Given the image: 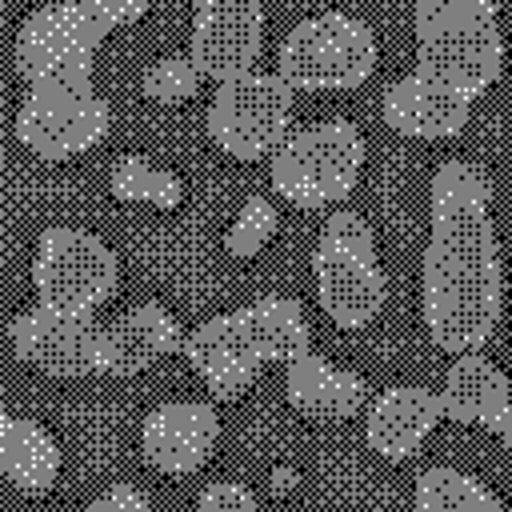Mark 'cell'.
Here are the masks:
<instances>
[{"instance_id": "6da1fadb", "label": "cell", "mask_w": 512, "mask_h": 512, "mask_svg": "<svg viewBox=\"0 0 512 512\" xmlns=\"http://www.w3.org/2000/svg\"><path fill=\"white\" fill-rule=\"evenodd\" d=\"M432 236L420 264V312L436 348L480 352L500 320V252L492 232V180L452 156L432 176Z\"/></svg>"}, {"instance_id": "7a4b0ae2", "label": "cell", "mask_w": 512, "mask_h": 512, "mask_svg": "<svg viewBox=\"0 0 512 512\" xmlns=\"http://www.w3.org/2000/svg\"><path fill=\"white\" fill-rule=\"evenodd\" d=\"M148 16L144 0H64L32 8L16 28V72L24 84H64L92 80L100 44Z\"/></svg>"}, {"instance_id": "3957f363", "label": "cell", "mask_w": 512, "mask_h": 512, "mask_svg": "<svg viewBox=\"0 0 512 512\" xmlns=\"http://www.w3.org/2000/svg\"><path fill=\"white\" fill-rule=\"evenodd\" d=\"M416 72L476 100L504 72L500 8L492 0H420Z\"/></svg>"}, {"instance_id": "277c9868", "label": "cell", "mask_w": 512, "mask_h": 512, "mask_svg": "<svg viewBox=\"0 0 512 512\" xmlns=\"http://www.w3.org/2000/svg\"><path fill=\"white\" fill-rule=\"evenodd\" d=\"M188 364L208 376L228 364H292L312 352V332L300 300L264 296L248 308L204 320L180 340Z\"/></svg>"}, {"instance_id": "5b68a950", "label": "cell", "mask_w": 512, "mask_h": 512, "mask_svg": "<svg viewBox=\"0 0 512 512\" xmlns=\"http://www.w3.org/2000/svg\"><path fill=\"white\" fill-rule=\"evenodd\" d=\"M312 280L324 316L344 332H360L384 312L388 280L376 260L372 224L360 212L344 208L324 220L312 252Z\"/></svg>"}, {"instance_id": "8992f818", "label": "cell", "mask_w": 512, "mask_h": 512, "mask_svg": "<svg viewBox=\"0 0 512 512\" xmlns=\"http://www.w3.org/2000/svg\"><path fill=\"white\" fill-rule=\"evenodd\" d=\"M364 136L352 120H320L292 132L268 164L272 192L296 208L340 204L356 192L364 168Z\"/></svg>"}, {"instance_id": "52a82bcc", "label": "cell", "mask_w": 512, "mask_h": 512, "mask_svg": "<svg viewBox=\"0 0 512 512\" xmlns=\"http://www.w3.org/2000/svg\"><path fill=\"white\" fill-rule=\"evenodd\" d=\"M376 32L352 12H320L300 20L276 52V80L312 92L360 88L376 72Z\"/></svg>"}, {"instance_id": "ba28073f", "label": "cell", "mask_w": 512, "mask_h": 512, "mask_svg": "<svg viewBox=\"0 0 512 512\" xmlns=\"http://www.w3.org/2000/svg\"><path fill=\"white\" fill-rule=\"evenodd\" d=\"M116 280H120V260L96 232L76 224H48L40 232L32 256V284L40 308L92 316L112 296Z\"/></svg>"}, {"instance_id": "9c48e42d", "label": "cell", "mask_w": 512, "mask_h": 512, "mask_svg": "<svg viewBox=\"0 0 512 512\" xmlns=\"http://www.w3.org/2000/svg\"><path fill=\"white\" fill-rule=\"evenodd\" d=\"M112 128V108L92 80L32 84L16 112V140L36 160H72Z\"/></svg>"}, {"instance_id": "30bf717a", "label": "cell", "mask_w": 512, "mask_h": 512, "mask_svg": "<svg viewBox=\"0 0 512 512\" xmlns=\"http://www.w3.org/2000/svg\"><path fill=\"white\" fill-rule=\"evenodd\" d=\"M292 124V88L276 80V72H248L228 84H216L208 104V136L212 144L240 160H264L288 140Z\"/></svg>"}, {"instance_id": "8fae6325", "label": "cell", "mask_w": 512, "mask_h": 512, "mask_svg": "<svg viewBox=\"0 0 512 512\" xmlns=\"http://www.w3.org/2000/svg\"><path fill=\"white\" fill-rule=\"evenodd\" d=\"M264 8L256 0H204L192 16V68L200 80L228 84L248 76L260 56Z\"/></svg>"}, {"instance_id": "7c38bea8", "label": "cell", "mask_w": 512, "mask_h": 512, "mask_svg": "<svg viewBox=\"0 0 512 512\" xmlns=\"http://www.w3.org/2000/svg\"><path fill=\"white\" fill-rule=\"evenodd\" d=\"M8 340L16 360L32 364L44 376L56 380H80L96 372V348H100V328L92 316H68L52 308H28L12 316Z\"/></svg>"}, {"instance_id": "4fadbf2b", "label": "cell", "mask_w": 512, "mask_h": 512, "mask_svg": "<svg viewBox=\"0 0 512 512\" xmlns=\"http://www.w3.org/2000/svg\"><path fill=\"white\" fill-rule=\"evenodd\" d=\"M220 444V416L204 400L156 404L140 424V456L164 476H192Z\"/></svg>"}, {"instance_id": "5bb4252c", "label": "cell", "mask_w": 512, "mask_h": 512, "mask_svg": "<svg viewBox=\"0 0 512 512\" xmlns=\"http://www.w3.org/2000/svg\"><path fill=\"white\" fill-rule=\"evenodd\" d=\"M180 324L176 316L156 304L144 300L136 308H128L120 320H112L108 328H100V348H96V372L108 376H140L152 364H160L168 352L180 348Z\"/></svg>"}, {"instance_id": "9a60e30c", "label": "cell", "mask_w": 512, "mask_h": 512, "mask_svg": "<svg viewBox=\"0 0 512 512\" xmlns=\"http://www.w3.org/2000/svg\"><path fill=\"white\" fill-rule=\"evenodd\" d=\"M436 400H440V416H448L456 424H480L500 440L512 436L508 376L484 352H460L456 364L448 368Z\"/></svg>"}, {"instance_id": "2e32d148", "label": "cell", "mask_w": 512, "mask_h": 512, "mask_svg": "<svg viewBox=\"0 0 512 512\" xmlns=\"http://www.w3.org/2000/svg\"><path fill=\"white\" fill-rule=\"evenodd\" d=\"M472 116V100L420 76V72H408L400 76L388 92H384V124L396 132V136H408V140H448V136H460L464 124Z\"/></svg>"}, {"instance_id": "e0dca14e", "label": "cell", "mask_w": 512, "mask_h": 512, "mask_svg": "<svg viewBox=\"0 0 512 512\" xmlns=\"http://www.w3.org/2000/svg\"><path fill=\"white\" fill-rule=\"evenodd\" d=\"M440 420L444 416H440L436 392L420 384H392L372 400L364 420V440L380 460L400 464L420 452V444L432 436Z\"/></svg>"}, {"instance_id": "ac0fdd59", "label": "cell", "mask_w": 512, "mask_h": 512, "mask_svg": "<svg viewBox=\"0 0 512 512\" xmlns=\"http://www.w3.org/2000/svg\"><path fill=\"white\" fill-rule=\"evenodd\" d=\"M288 404L308 420H348L368 404V384L356 372H344L316 352L288 364L284 376Z\"/></svg>"}, {"instance_id": "d6986e66", "label": "cell", "mask_w": 512, "mask_h": 512, "mask_svg": "<svg viewBox=\"0 0 512 512\" xmlns=\"http://www.w3.org/2000/svg\"><path fill=\"white\" fill-rule=\"evenodd\" d=\"M64 452L56 436L28 420V416H4L0 420V472L12 480L16 492L24 496H44L60 480Z\"/></svg>"}, {"instance_id": "ffe728a7", "label": "cell", "mask_w": 512, "mask_h": 512, "mask_svg": "<svg viewBox=\"0 0 512 512\" xmlns=\"http://www.w3.org/2000/svg\"><path fill=\"white\" fill-rule=\"evenodd\" d=\"M108 188L120 204H148L160 212H172L184 204V180L160 164H152L148 156H120L108 172Z\"/></svg>"}, {"instance_id": "44dd1931", "label": "cell", "mask_w": 512, "mask_h": 512, "mask_svg": "<svg viewBox=\"0 0 512 512\" xmlns=\"http://www.w3.org/2000/svg\"><path fill=\"white\" fill-rule=\"evenodd\" d=\"M416 512H500V500L460 468H428L416 480Z\"/></svg>"}, {"instance_id": "7402d4cb", "label": "cell", "mask_w": 512, "mask_h": 512, "mask_svg": "<svg viewBox=\"0 0 512 512\" xmlns=\"http://www.w3.org/2000/svg\"><path fill=\"white\" fill-rule=\"evenodd\" d=\"M276 224H280V216H276L272 200H268V196H248V200L240 204L236 220H232L228 232H224L228 256H232V260H252V256H260L264 244L276 236Z\"/></svg>"}, {"instance_id": "603a6c76", "label": "cell", "mask_w": 512, "mask_h": 512, "mask_svg": "<svg viewBox=\"0 0 512 512\" xmlns=\"http://www.w3.org/2000/svg\"><path fill=\"white\" fill-rule=\"evenodd\" d=\"M140 88L152 104H184L200 92V72L192 68L188 56H164V60H152L144 68Z\"/></svg>"}, {"instance_id": "cb8c5ba5", "label": "cell", "mask_w": 512, "mask_h": 512, "mask_svg": "<svg viewBox=\"0 0 512 512\" xmlns=\"http://www.w3.org/2000/svg\"><path fill=\"white\" fill-rule=\"evenodd\" d=\"M196 512H260V504H256V496H252L248 484H240V480H216V484H208L200 492Z\"/></svg>"}, {"instance_id": "d4e9b609", "label": "cell", "mask_w": 512, "mask_h": 512, "mask_svg": "<svg viewBox=\"0 0 512 512\" xmlns=\"http://www.w3.org/2000/svg\"><path fill=\"white\" fill-rule=\"evenodd\" d=\"M256 376H260V364H228V368L208 372V376H204V384H208L212 400L232 404V400H240V396L256 384Z\"/></svg>"}, {"instance_id": "484cf974", "label": "cell", "mask_w": 512, "mask_h": 512, "mask_svg": "<svg viewBox=\"0 0 512 512\" xmlns=\"http://www.w3.org/2000/svg\"><path fill=\"white\" fill-rule=\"evenodd\" d=\"M84 512H152L148 496L132 484H112L108 492H100Z\"/></svg>"}, {"instance_id": "4316f807", "label": "cell", "mask_w": 512, "mask_h": 512, "mask_svg": "<svg viewBox=\"0 0 512 512\" xmlns=\"http://www.w3.org/2000/svg\"><path fill=\"white\" fill-rule=\"evenodd\" d=\"M292 484H296V472H292V468H276V472H272V492H276V496H280L284 488H292Z\"/></svg>"}, {"instance_id": "83f0119b", "label": "cell", "mask_w": 512, "mask_h": 512, "mask_svg": "<svg viewBox=\"0 0 512 512\" xmlns=\"http://www.w3.org/2000/svg\"><path fill=\"white\" fill-rule=\"evenodd\" d=\"M4 416H8V412H4V396H0V420H4Z\"/></svg>"}, {"instance_id": "f1b7e54d", "label": "cell", "mask_w": 512, "mask_h": 512, "mask_svg": "<svg viewBox=\"0 0 512 512\" xmlns=\"http://www.w3.org/2000/svg\"><path fill=\"white\" fill-rule=\"evenodd\" d=\"M80 512H84V508H80Z\"/></svg>"}]
</instances>
